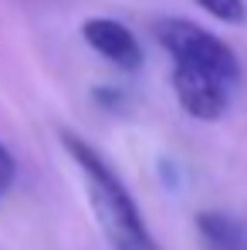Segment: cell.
<instances>
[{"mask_svg": "<svg viewBox=\"0 0 247 250\" xmlns=\"http://www.w3.org/2000/svg\"><path fill=\"white\" fill-rule=\"evenodd\" d=\"M61 146L68 149L75 166L82 169L91 209H95L112 250H159V244L146 230V220H142V213L135 207L132 193L125 189L119 172L105 163V156L98 149H91L75 132H61Z\"/></svg>", "mask_w": 247, "mask_h": 250, "instance_id": "1", "label": "cell"}, {"mask_svg": "<svg viewBox=\"0 0 247 250\" xmlns=\"http://www.w3.org/2000/svg\"><path fill=\"white\" fill-rule=\"evenodd\" d=\"M156 41L169 51V58L176 64H186V68H200L210 71L224 82L237 84L241 78V64H237V54L230 44H224L217 34L203 31L200 24L193 21H183V17H163L156 21Z\"/></svg>", "mask_w": 247, "mask_h": 250, "instance_id": "2", "label": "cell"}, {"mask_svg": "<svg viewBox=\"0 0 247 250\" xmlns=\"http://www.w3.org/2000/svg\"><path fill=\"white\" fill-rule=\"evenodd\" d=\"M82 38L91 51H98L122 71H135L142 64V47L135 41V34L112 17H88L82 24Z\"/></svg>", "mask_w": 247, "mask_h": 250, "instance_id": "4", "label": "cell"}, {"mask_svg": "<svg viewBox=\"0 0 247 250\" xmlns=\"http://www.w3.org/2000/svg\"><path fill=\"white\" fill-rule=\"evenodd\" d=\"M14 176H17V163H14V156L0 146V196L10 189V183H14Z\"/></svg>", "mask_w": 247, "mask_h": 250, "instance_id": "7", "label": "cell"}, {"mask_svg": "<svg viewBox=\"0 0 247 250\" xmlns=\"http://www.w3.org/2000/svg\"><path fill=\"white\" fill-rule=\"evenodd\" d=\"M173 91L180 98V105L200 119V122H213L227 112L230 105V91L234 84L210 75V71H200V68H186V64H176L173 68Z\"/></svg>", "mask_w": 247, "mask_h": 250, "instance_id": "3", "label": "cell"}, {"mask_svg": "<svg viewBox=\"0 0 247 250\" xmlns=\"http://www.w3.org/2000/svg\"><path fill=\"white\" fill-rule=\"evenodd\" d=\"M210 17L224 21V24H244L247 21V7L244 0H197Z\"/></svg>", "mask_w": 247, "mask_h": 250, "instance_id": "6", "label": "cell"}, {"mask_svg": "<svg viewBox=\"0 0 247 250\" xmlns=\"http://www.w3.org/2000/svg\"><path fill=\"white\" fill-rule=\"evenodd\" d=\"M197 223H200L203 237L217 250H244L247 237H244V230H241L237 220H230V216H224V213H200Z\"/></svg>", "mask_w": 247, "mask_h": 250, "instance_id": "5", "label": "cell"}]
</instances>
